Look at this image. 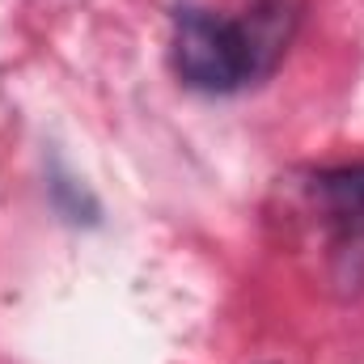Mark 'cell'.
<instances>
[{
    "instance_id": "cell-1",
    "label": "cell",
    "mask_w": 364,
    "mask_h": 364,
    "mask_svg": "<svg viewBox=\"0 0 364 364\" xmlns=\"http://www.w3.org/2000/svg\"><path fill=\"white\" fill-rule=\"evenodd\" d=\"M292 21L284 0H263L246 21L212 9H182L174 17V68L191 90L233 93L275 68L292 38Z\"/></svg>"
},
{
    "instance_id": "cell-2",
    "label": "cell",
    "mask_w": 364,
    "mask_h": 364,
    "mask_svg": "<svg viewBox=\"0 0 364 364\" xmlns=\"http://www.w3.org/2000/svg\"><path fill=\"white\" fill-rule=\"evenodd\" d=\"M314 199H318V208L326 212V220L335 229H343L348 237H360L364 233V161L322 170L314 178Z\"/></svg>"
},
{
    "instance_id": "cell-3",
    "label": "cell",
    "mask_w": 364,
    "mask_h": 364,
    "mask_svg": "<svg viewBox=\"0 0 364 364\" xmlns=\"http://www.w3.org/2000/svg\"><path fill=\"white\" fill-rule=\"evenodd\" d=\"M51 199H55V208H60L73 225H97V199H93L73 174H64L60 166L51 170Z\"/></svg>"
}]
</instances>
